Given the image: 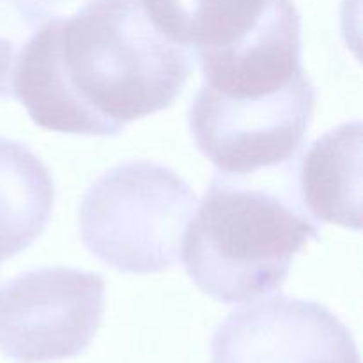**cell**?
<instances>
[{"label":"cell","mask_w":363,"mask_h":363,"mask_svg":"<svg viewBox=\"0 0 363 363\" xmlns=\"http://www.w3.org/2000/svg\"><path fill=\"white\" fill-rule=\"evenodd\" d=\"M315 108V89L301 77L282 91L223 96L201 87L188 112L199 151L227 176H254L301 151Z\"/></svg>","instance_id":"cell-4"},{"label":"cell","mask_w":363,"mask_h":363,"mask_svg":"<svg viewBox=\"0 0 363 363\" xmlns=\"http://www.w3.org/2000/svg\"><path fill=\"white\" fill-rule=\"evenodd\" d=\"M105 314V280L73 268L30 269L0 286V353L18 363L73 358Z\"/></svg>","instance_id":"cell-5"},{"label":"cell","mask_w":363,"mask_h":363,"mask_svg":"<svg viewBox=\"0 0 363 363\" xmlns=\"http://www.w3.org/2000/svg\"><path fill=\"white\" fill-rule=\"evenodd\" d=\"M319 238V223L305 213L294 176L279 191L264 186L257 174L218 172L188 223L184 269L216 301H254L280 289L294 257Z\"/></svg>","instance_id":"cell-2"},{"label":"cell","mask_w":363,"mask_h":363,"mask_svg":"<svg viewBox=\"0 0 363 363\" xmlns=\"http://www.w3.org/2000/svg\"><path fill=\"white\" fill-rule=\"evenodd\" d=\"M55 186L48 167L21 142L0 138V262L30 247L48 225Z\"/></svg>","instance_id":"cell-9"},{"label":"cell","mask_w":363,"mask_h":363,"mask_svg":"<svg viewBox=\"0 0 363 363\" xmlns=\"http://www.w3.org/2000/svg\"><path fill=\"white\" fill-rule=\"evenodd\" d=\"M195 194L169 167L128 162L106 170L82 199V241L117 272L149 275L172 268L195 209Z\"/></svg>","instance_id":"cell-3"},{"label":"cell","mask_w":363,"mask_h":363,"mask_svg":"<svg viewBox=\"0 0 363 363\" xmlns=\"http://www.w3.org/2000/svg\"><path fill=\"white\" fill-rule=\"evenodd\" d=\"M296 191L305 213L318 223L360 230L362 124L333 128L305 151L296 170Z\"/></svg>","instance_id":"cell-8"},{"label":"cell","mask_w":363,"mask_h":363,"mask_svg":"<svg viewBox=\"0 0 363 363\" xmlns=\"http://www.w3.org/2000/svg\"><path fill=\"white\" fill-rule=\"evenodd\" d=\"M50 18L41 0H0V99L14 98L18 62Z\"/></svg>","instance_id":"cell-10"},{"label":"cell","mask_w":363,"mask_h":363,"mask_svg":"<svg viewBox=\"0 0 363 363\" xmlns=\"http://www.w3.org/2000/svg\"><path fill=\"white\" fill-rule=\"evenodd\" d=\"M211 363H360L346 325L325 305L279 294L230 312Z\"/></svg>","instance_id":"cell-6"},{"label":"cell","mask_w":363,"mask_h":363,"mask_svg":"<svg viewBox=\"0 0 363 363\" xmlns=\"http://www.w3.org/2000/svg\"><path fill=\"white\" fill-rule=\"evenodd\" d=\"M191 67V53L155 27L142 0H91L34 35L13 92L45 130L117 137L169 108Z\"/></svg>","instance_id":"cell-1"},{"label":"cell","mask_w":363,"mask_h":363,"mask_svg":"<svg viewBox=\"0 0 363 363\" xmlns=\"http://www.w3.org/2000/svg\"><path fill=\"white\" fill-rule=\"evenodd\" d=\"M155 27L194 60L245 45L293 0H142Z\"/></svg>","instance_id":"cell-7"}]
</instances>
